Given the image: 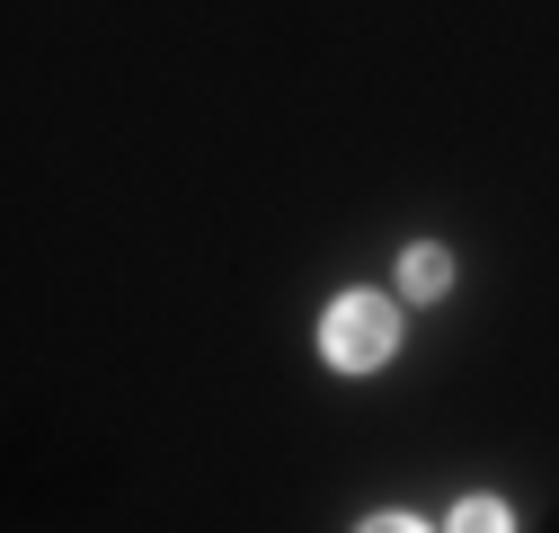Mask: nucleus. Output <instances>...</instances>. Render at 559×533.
Listing matches in <instances>:
<instances>
[{
    "label": "nucleus",
    "instance_id": "nucleus-2",
    "mask_svg": "<svg viewBox=\"0 0 559 533\" xmlns=\"http://www.w3.org/2000/svg\"><path fill=\"white\" fill-rule=\"evenodd\" d=\"M400 285H408L417 303L444 294V285H453V258H444V249H408V258H400Z\"/></svg>",
    "mask_w": 559,
    "mask_h": 533
},
{
    "label": "nucleus",
    "instance_id": "nucleus-4",
    "mask_svg": "<svg viewBox=\"0 0 559 533\" xmlns=\"http://www.w3.org/2000/svg\"><path fill=\"white\" fill-rule=\"evenodd\" d=\"M365 533H427V524H417V516H373Z\"/></svg>",
    "mask_w": 559,
    "mask_h": 533
},
{
    "label": "nucleus",
    "instance_id": "nucleus-3",
    "mask_svg": "<svg viewBox=\"0 0 559 533\" xmlns=\"http://www.w3.org/2000/svg\"><path fill=\"white\" fill-rule=\"evenodd\" d=\"M453 533H507V507L498 498H462L453 507Z\"/></svg>",
    "mask_w": 559,
    "mask_h": 533
},
{
    "label": "nucleus",
    "instance_id": "nucleus-1",
    "mask_svg": "<svg viewBox=\"0 0 559 533\" xmlns=\"http://www.w3.org/2000/svg\"><path fill=\"white\" fill-rule=\"evenodd\" d=\"M391 339H400V320H391L382 294H337L329 320H320V356H329L337 374H373V365L391 356Z\"/></svg>",
    "mask_w": 559,
    "mask_h": 533
}]
</instances>
